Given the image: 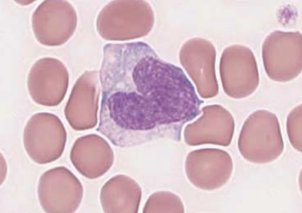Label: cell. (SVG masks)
I'll list each match as a JSON object with an SVG mask.
<instances>
[{
    "label": "cell",
    "instance_id": "277c9868",
    "mask_svg": "<svg viewBox=\"0 0 302 213\" xmlns=\"http://www.w3.org/2000/svg\"><path fill=\"white\" fill-rule=\"evenodd\" d=\"M63 66L58 60L51 57L40 59L29 72L27 86L29 94L37 104L55 106L61 101L60 71Z\"/></svg>",
    "mask_w": 302,
    "mask_h": 213
},
{
    "label": "cell",
    "instance_id": "9c48e42d",
    "mask_svg": "<svg viewBox=\"0 0 302 213\" xmlns=\"http://www.w3.org/2000/svg\"><path fill=\"white\" fill-rule=\"evenodd\" d=\"M302 105L297 106L289 114L287 120L288 136L291 144L301 151L302 148Z\"/></svg>",
    "mask_w": 302,
    "mask_h": 213
},
{
    "label": "cell",
    "instance_id": "ba28073f",
    "mask_svg": "<svg viewBox=\"0 0 302 213\" xmlns=\"http://www.w3.org/2000/svg\"><path fill=\"white\" fill-rule=\"evenodd\" d=\"M144 210L147 212H184L181 201L175 195L168 192L155 193L149 197Z\"/></svg>",
    "mask_w": 302,
    "mask_h": 213
},
{
    "label": "cell",
    "instance_id": "52a82bcc",
    "mask_svg": "<svg viewBox=\"0 0 302 213\" xmlns=\"http://www.w3.org/2000/svg\"><path fill=\"white\" fill-rule=\"evenodd\" d=\"M232 170L231 163H187V176L194 185L200 189L212 190L222 186L229 179Z\"/></svg>",
    "mask_w": 302,
    "mask_h": 213
},
{
    "label": "cell",
    "instance_id": "5b68a950",
    "mask_svg": "<svg viewBox=\"0 0 302 213\" xmlns=\"http://www.w3.org/2000/svg\"><path fill=\"white\" fill-rule=\"evenodd\" d=\"M262 57L268 77L275 81L285 82L296 78L302 71V48L290 44L269 46L264 44Z\"/></svg>",
    "mask_w": 302,
    "mask_h": 213
},
{
    "label": "cell",
    "instance_id": "6da1fadb",
    "mask_svg": "<svg viewBox=\"0 0 302 213\" xmlns=\"http://www.w3.org/2000/svg\"><path fill=\"white\" fill-rule=\"evenodd\" d=\"M240 148L247 159L270 161L282 152L283 142L278 119L267 110H257L247 119L242 129Z\"/></svg>",
    "mask_w": 302,
    "mask_h": 213
},
{
    "label": "cell",
    "instance_id": "3957f363",
    "mask_svg": "<svg viewBox=\"0 0 302 213\" xmlns=\"http://www.w3.org/2000/svg\"><path fill=\"white\" fill-rule=\"evenodd\" d=\"M72 8L66 1H44L32 16L34 34L41 44L56 46L65 43L72 32L70 24Z\"/></svg>",
    "mask_w": 302,
    "mask_h": 213
},
{
    "label": "cell",
    "instance_id": "8992f818",
    "mask_svg": "<svg viewBox=\"0 0 302 213\" xmlns=\"http://www.w3.org/2000/svg\"><path fill=\"white\" fill-rule=\"evenodd\" d=\"M221 59L236 68L237 97L243 98L252 94L259 85L260 78L252 51L243 46L233 45L224 50Z\"/></svg>",
    "mask_w": 302,
    "mask_h": 213
},
{
    "label": "cell",
    "instance_id": "7a4b0ae2",
    "mask_svg": "<svg viewBox=\"0 0 302 213\" xmlns=\"http://www.w3.org/2000/svg\"><path fill=\"white\" fill-rule=\"evenodd\" d=\"M64 132L62 124L55 115L40 112L32 115L24 130L25 148L31 158L43 164L58 159L64 144Z\"/></svg>",
    "mask_w": 302,
    "mask_h": 213
}]
</instances>
